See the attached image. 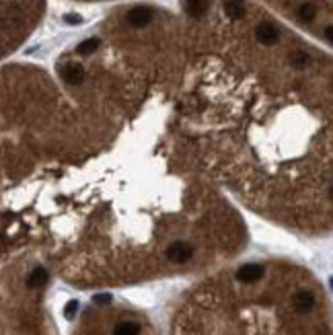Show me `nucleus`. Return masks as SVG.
Listing matches in <instances>:
<instances>
[{
	"instance_id": "obj_8",
	"label": "nucleus",
	"mask_w": 333,
	"mask_h": 335,
	"mask_svg": "<svg viewBox=\"0 0 333 335\" xmlns=\"http://www.w3.org/2000/svg\"><path fill=\"white\" fill-rule=\"evenodd\" d=\"M319 15V6L315 2H303L296 6V17L303 23H313Z\"/></svg>"
},
{
	"instance_id": "obj_6",
	"label": "nucleus",
	"mask_w": 333,
	"mask_h": 335,
	"mask_svg": "<svg viewBox=\"0 0 333 335\" xmlns=\"http://www.w3.org/2000/svg\"><path fill=\"white\" fill-rule=\"evenodd\" d=\"M263 275H266V268H263L261 263H247V265H243V268L237 272V280L247 284V286H251V284L259 282Z\"/></svg>"
},
{
	"instance_id": "obj_2",
	"label": "nucleus",
	"mask_w": 333,
	"mask_h": 335,
	"mask_svg": "<svg viewBox=\"0 0 333 335\" xmlns=\"http://www.w3.org/2000/svg\"><path fill=\"white\" fill-rule=\"evenodd\" d=\"M165 257H167L171 263H175V265H183V263L191 261V257H193V247L189 245V243H185V241H173V243H171V245L165 249Z\"/></svg>"
},
{
	"instance_id": "obj_4",
	"label": "nucleus",
	"mask_w": 333,
	"mask_h": 335,
	"mask_svg": "<svg viewBox=\"0 0 333 335\" xmlns=\"http://www.w3.org/2000/svg\"><path fill=\"white\" fill-rule=\"evenodd\" d=\"M152 17H154L152 8H148V6H134L132 10H128V15H125V23H128L130 27L142 29L146 25H151Z\"/></svg>"
},
{
	"instance_id": "obj_9",
	"label": "nucleus",
	"mask_w": 333,
	"mask_h": 335,
	"mask_svg": "<svg viewBox=\"0 0 333 335\" xmlns=\"http://www.w3.org/2000/svg\"><path fill=\"white\" fill-rule=\"evenodd\" d=\"M113 335H142V325L136 321H120L113 327Z\"/></svg>"
},
{
	"instance_id": "obj_3",
	"label": "nucleus",
	"mask_w": 333,
	"mask_h": 335,
	"mask_svg": "<svg viewBox=\"0 0 333 335\" xmlns=\"http://www.w3.org/2000/svg\"><path fill=\"white\" fill-rule=\"evenodd\" d=\"M255 39L261 45H275L280 41V29L270 21H261L255 27Z\"/></svg>"
},
{
	"instance_id": "obj_10",
	"label": "nucleus",
	"mask_w": 333,
	"mask_h": 335,
	"mask_svg": "<svg viewBox=\"0 0 333 335\" xmlns=\"http://www.w3.org/2000/svg\"><path fill=\"white\" fill-rule=\"evenodd\" d=\"M185 8L191 19H202L206 13H208V0H187Z\"/></svg>"
},
{
	"instance_id": "obj_15",
	"label": "nucleus",
	"mask_w": 333,
	"mask_h": 335,
	"mask_svg": "<svg viewBox=\"0 0 333 335\" xmlns=\"http://www.w3.org/2000/svg\"><path fill=\"white\" fill-rule=\"evenodd\" d=\"M66 21H68V23H80L83 19H80L78 15H66Z\"/></svg>"
},
{
	"instance_id": "obj_5",
	"label": "nucleus",
	"mask_w": 333,
	"mask_h": 335,
	"mask_svg": "<svg viewBox=\"0 0 333 335\" xmlns=\"http://www.w3.org/2000/svg\"><path fill=\"white\" fill-rule=\"evenodd\" d=\"M60 76L66 85L76 87V85H83L85 80V68L80 66L78 62H66L60 66Z\"/></svg>"
},
{
	"instance_id": "obj_11",
	"label": "nucleus",
	"mask_w": 333,
	"mask_h": 335,
	"mask_svg": "<svg viewBox=\"0 0 333 335\" xmlns=\"http://www.w3.org/2000/svg\"><path fill=\"white\" fill-rule=\"evenodd\" d=\"M45 282H48V272H45L43 268H35L27 278V286L33 288V290H35V288H43Z\"/></svg>"
},
{
	"instance_id": "obj_7",
	"label": "nucleus",
	"mask_w": 333,
	"mask_h": 335,
	"mask_svg": "<svg viewBox=\"0 0 333 335\" xmlns=\"http://www.w3.org/2000/svg\"><path fill=\"white\" fill-rule=\"evenodd\" d=\"M222 8H224V15L231 21H241V19H243V15H245L243 0H224Z\"/></svg>"
},
{
	"instance_id": "obj_12",
	"label": "nucleus",
	"mask_w": 333,
	"mask_h": 335,
	"mask_svg": "<svg viewBox=\"0 0 333 335\" xmlns=\"http://www.w3.org/2000/svg\"><path fill=\"white\" fill-rule=\"evenodd\" d=\"M99 45H101V39H99V37H89V39H85L83 43L76 45V54H78V56H91L93 52L99 50Z\"/></svg>"
},
{
	"instance_id": "obj_13",
	"label": "nucleus",
	"mask_w": 333,
	"mask_h": 335,
	"mask_svg": "<svg viewBox=\"0 0 333 335\" xmlns=\"http://www.w3.org/2000/svg\"><path fill=\"white\" fill-rule=\"evenodd\" d=\"M76 310H78V303H76V300H68L66 306H64V317L72 321L76 317Z\"/></svg>"
},
{
	"instance_id": "obj_1",
	"label": "nucleus",
	"mask_w": 333,
	"mask_h": 335,
	"mask_svg": "<svg viewBox=\"0 0 333 335\" xmlns=\"http://www.w3.org/2000/svg\"><path fill=\"white\" fill-rule=\"evenodd\" d=\"M317 308V294L313 290H306V288H301L296 290L292 296V310L296 315H308Z\"/></svg>"
},
{
	"instance_id": "obj_14",
	"label": "nucleus",
	"mask_w": 333,
	"mask_h": 335,
	"mask_svg": "<svg viewBox=\"0 0 333 335\" xmlns=\"http://www.w3.org/2000/svg\"><path fill=\"white\" fill-rule=\"evenodd\" d=\"M111 300V296H107V294H99V296H95V303L97 305H107Z\"/></svg>"
}]
</instances>
